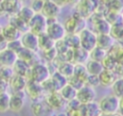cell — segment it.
Segmentation results:
<instances>
[{"label": "cell", "mask_w": 123, "mask_h": 116, "mask_svg": "<svg viewBox=\"0 0 123 116\" xmlns=\"http://www.w3.org/2000/svg\"><path fill=\"white\" fill-rule=\"evenodd\" d=\"M21 3H23V2H26V1H28V0H19Z\"/></svg>", "instance_id": "obj_53"}, {"label": "cell", "mask_w": 123, "mask_h": 116, "mask_svg": "<svg viewBox=\"0 0 123 116\" xmlns=\"http://www.w3.org/2000/svg\"><path fill=\"white\" fill-rule=\"evenodd\" d=\"M84 106V116H100L101 110L98 105V103L92 102L87 104H83Z\"/></svg>", "instance_id": "obj_31"}, {"label": "cell", "mask_w": 123, "mask_h": 116, "mask_svg": "<svg viewBox=\"0 0 123 116\" xmlns=\"http://www.w3.org/2000/svg\"><path fill=\"white\" fill-rule=\"evenodd\" d=\"M7 48L10 49V50H12V52L16 53V55H17V53H18L23 47H22V44H21V42H20V39H16V40H12V41L8 42Z\"/></svg>", "instance_id": "obj_42"}, {"label": "cell", "mask_w": 123, "mask_h": 116, "mask_svg": "<svg viewBox=\"0 0 123 116\" xmlns=\"http://www.w3.org/2000/svg\"><path fill=\"white\" fill-rule=\"evenodd\" d=\"M25 93L27 95V97H29L32 102L34 101H37V100H41L43 99V96L45 95V92L43 90L42 84L33 81H29L27 82V85L25 87Z\"/></svg>", "instance_id": "obj_9"}, {"label": "cell", "mask_w": 123, "mask_h": 116, "mask_svg": "<svg viewBox=\"0 0 123 116\" xmlns=\"http://www.w3.org/2000/svg\"><path fill=\"white\" fill-rule=\"evenodd\" d=\"M21 32L18 31L15 27H13L12 25L11 24H7L5 26L2 27V36L8 41H12V40H16V39H19L20 36H21Z\"/></svg>", "instance_id": "obj_20"}, {"label": "cell", "mask_w": 123, "mask_h": 116, "mask_svg": "<svg viewBox=\"0 0 123 116\" xmlns=\"http://www.w3.org/2000/svg\"><path fill=\"white\" fill-rule=\"evenodd\" d=\"M68 83L70 84V85H72L75 89H79V88H81L83 85H85L86 83H85V81L81 79V78H79V77H77V76H75V75H73L72 77H70L69 79H68Z\"/></svg>", "instance_id": "obj_40"}, {"label": "cell", "mask_w": 123, "mask_h": 116, "mask_svg": "<svg viewBox=\"0 0 123 116\" xmlns=\"http://www.w3.org/2000/svg\"><path fill=\"white\" fill-rule=\"evenodd\" d=\"M2 34V26H0V35Z\"/></svg>", "instance_id": "obj_52"}, {"label": "cell", "mask_w": 123, "mask_h": 116, "mask_svg": "<svg viewBox=\"0 0 123 116\" xmlns=\"http://www.w3.org/2000/svg\"><path fill=\"white\" fill-rule=\"evenodd\" d=\"M110 35L115 41H117L123 35V21L112 24L111 27Z\"/></svg>", "instance_id": "obj_34"}, {"label": "cell", "mask_w": 123, "mask_h": 116, "mask_svg": "<svg viewBox=\"0 0 123 116\" xmlns=\"http://www.w3.org/2000/svg\"><path fill=\"white\" fill-rule=\"evenodd\" d=\"M84 65L87 75H91V76H99L100 73L104 70V66L102 62L92 59H88Z\"/></svg>", "instance_id": "obj_23"}, {"label": "cell", "mask_w": 123, "mask_h": 116, "mask_svg": "<svg viewBox=\"0 0 123 116\" xmlns=\"http://www.w3.org/2000/svg\"><path fill=\"white\" fill-rule=\"evenodd\" d=\"M22 4L19 0H2L1 9L4 14L14 15L17 13L19 9L21 8Z\"/></svg>", "instance_id": "obj_15"}, {"label": "cell", "mask_w": 123, "mask_h": 116, "mask_svg": "<svg viewBox=\"0 0 123 116\" xmlns=\"http://www.w3.org/2000/svg\"><path fill=\"white\" fill-rule=\"evenodd\" d=\"M98 78H99V82H100L101 86H103V87H111L112 85V83L115 81V80L118 78V76L115 74L114 71L104 69L100 73Z\"/></svg>", "instance_id": "obj_17"}, {"label": "cell", "mask_w": 123, "mask_h": 116, "mask_svg": "<svg viewBox=\"0 0 123 116\" xmlns=\"http://www.w3.org/2000/svg\"><path fill=\"white\" fill-rule=\"evenodd\" d=\"M14 75L12 67L9 66H0V80H3L5 81H10L12 77Z\"/></svg>", "instance_id": "obj_38"}, {"label": "cell", "mask_w": 123, "mask_h": 116, "mask_svg": "<svg viewBox=\"0 0 123 116\" xmlns=\"http://www.w3.org/2000/svg\"><path fill=\"white\" fill-rule=\"evenodd\" d=\"M111 93L118 99L123 98V78H117L111 86Z\"/></svg>", "instance_id": "obj_35"}, {"label": "cell", "mask_w": 123, "mask_h": 116, "mask_svg": "<svg viewBox=\"0 0 123 116\" xmlns=\"http://www.w3.org/2000/svg\"><path fill=\"white\" fill-rule=\"evenodd\" d=\"M116 42H117L118 44H120L121 46H123V35H122V36H121V37H120Z\"/></svg>", "instance_id": "obj_49"}, {"label": "cell", "mask_w": 123, "mask_h": 116, "mask_svg": "<svg viewBox=\"0 0 123 116\" xmlns=\"http://www.w3.org/2000/svg\"><path fill=\"white\" fill-rule=\"evenodd\" d=\"M35 12L34 11L30 8V6H25V5H22L21 8L19 9V11L17 12V13L15 14L17 17H19L23 22H25L27 25L28 23L30 22V20L32 19V17L34 16Z\"/></svg>", "instance_id": "obj_30"}, {"label": "cell", "mask_w": 123, "mask_h": 116, "mask_svg": "<svg viewBox=\"0 0 123 116\" xmlns=\"http://www.w3.org/2000/svg\"><path fill=\"white\" fill-rule=\"evenodd\" d=\"M30 69H31V65H29L27 62H25L24 60H21L19 58L16 59V61L14 62V64L12 65V70L14 75H18V76H22L28 79L29 73H30Z\"/></svg>", "instance_id": "obj_21"}, {"label": "cell", "mask_w": 123, "mask_h": 116, "mask_svg": "<svg viewBox=\"0 0 123 116\" xmlns=\"http://www.w3.org/2000/svg\"><path fill=\"white\" fill-rule=\"evenodd\" d=\"M102 64L104 66V69H108V70H111V71H114L115 68H116V66L118 65L117 61L113 58H111V56H109L108 54L105 57V58L102 60Z\"/></svg>", "instance_id": "obj_39"}, {"label": "cell", "mask_w": 123, "mask_h": 116, "mask_svg": "<svg viewBox=\"0 0 123 116\" xmlns=\"http://www.w3.org/2000/svg\"><path fill=\"white\" fill-rule=\"evenodd\" d=\"M95 99H96V90L95 88L89 85L85 84L77 90L76 100L81 104H87L92 102H95Z\"/></svg>", "instance_id": "obj_7"}, {"label": "cell", "mask_w": 123, "mask_h": 116, "mask_svg": "<svg viewBox=\"0 0 123 116\" xmlns=\"http://www.w3.org/2000/svg\"><path fill=\"white\" fill-rule=\"evenodd\" d=\"M65 44L67 45L68 48L70 49H76L80 46V39L78 34H66L65 37L63 38Z\"/></svg>", "instance_id": "obj_32"}, {"label": "cell", "mask_w": 123, "mask_h": 116, "mask_svg": "<svg viewBox=\"0 0 123 116\" xmlns=\"http://www.w3.org/2000/svg\"><path fill=\"white\" fill-rule=\"evenodd\" d=\"M16 59H17V55L12 50L6 48L0 51V66L12 67Z\"/></svg>", "instance_id": "obj_18"}, {"label": "cell", "mask_w": 123, "mask_h": 116, "mask_svg": "<svg viewBox=\"0 0 123 116\" xmlns=\"http://www.w3.org/2000/svg\"><path fill=\"white\" fill-rule=\"evenodd\" d=\"M115 40L111 37L110 34H101L97 35V41H96V46L107 51L114 44Z\"/></svg>", "instance_id": "obj_22"}, {"label": "cell", "mask_w": 123, "mask_h": 116, "mask_svg": "<svg viewBox=\"0 0 123 116\" xmlns=\"http://www.w3.org/2000/svg\"><path fill=\"white\" fill-rule=\"evenodd\" d=\"M92 26L93 29H91L96 35H101V34H110L111 27V25L110 22L103 16H98L96 19L92 20Z\"/></svg>", "instance_id": "obj_13"}, {"label": "cell", "mask_w": 123, "mask_h": 116, "mask_svg": "<svg viewBox=\"0 0 123 116\" xmlns=\"http://www.w3.org/2000/svg\"><path fill=\"white\" fill-rule=\"evenodd\" d=\"M88 54H89V59L102 62V60L107 56V51H105V50H103V49H101V48L96 46L92 50H90L88 52Z\"/></svg>", "instance_id": "obj_33"}, {"label": "cell", "mask_w": 123, "mask_h": 116, "mask_svg": "<svg viewBox=\"0 0 123 116\" xmlns=\"http://www.w3.org/2000/svg\"><path fill=\"white\" fill-rule=\"evenodd\" d=\"M27 82H28L27 78L18 75H13L9 81V88L12 90V92L24 91Z\"/></svg>", "instance_id": "obj_19"}, {"label": "cell", "mask_w": 123, "mask_h": 116, "mask_svg": "<svg viewBox=\"0 0 123 116\" xmlns=\"http://www.w3.org/2000/svg\"><path fill=\"white\" fill-rule=\"evenodd\" d=\"M89 59L88 51L85 50L82 47H78L73 50V59L74 64H85Z\"/></svg>", "instance_id": "obj_25"}, {"label": "cell", "mask_w": 123, "mask_h": 116, "mask_svg": "<svg viewBox=\"0 0 123 116\" xmlns=\"http://www.w3.org/2000/svg\"><path fill=\"white\" fill-rule=\"evenodd\" d=\"M118 113L123 115V98L119 99V106H118Z\"/></svg>", "instance_id": "obj_48"}, {"label": "cell", "mask_w": 123, "mask_h": 116, "mask_svg": "<svg viewBox=\"0 0 123 116\" xmlns=\"http://www.w3.org/2000/svg\"><path fill=\"white\" fill-rule=\"evenodd\" d=\"M114 72L118 76V78H123V64H119L118 63V65L116 66Z\"/></svg>", "instance_id": "obj_45"}, {"label": "cell", "mask_w": 123, "mask_h": 116, "mask_svg": "<svg viewBox=\"0 0 123 116\" xmlns=\"http://www.w3.org/2000/svg\"><path fill=\"white\" fill-rule=\"evenodd\" d=\"M79 39H80V46L84 48L86 51L92 50L94 47H96V41H97V35L89 28H85L81 32L78 33Z\"/></svg>", "instance_id": "obj_5"}, {"label": "cell", "mask_w": 123, "mask_h": 116, "mask_svg": "<svg viewBox=\"0 0 123 116\" xmlns=\"http://www.w3.org/2000/svg\"><path fill=\"white\" fill-rule=\"evenodd\" d=\"M74 69L75 64L70 61H60L56 67V71H58L67 79L74 75Z\"/></svg>", "instance_id": "obj_24"}, {"label": "cell", "mask_w": 123, "mask_h": 116, "mask_svg": "<svg viewBox=\"0 0 123 116\" xmlns=\"http://www.w3.org/2000/svg\"><path fill=\"white\" fill-rule=\"evenodd\" d=\"M61 96L62 97V99L65 102H70L72 100L76 99V94H77V89H75L72 85H70L68 82L67 84H65L60 91Z\"/></svg>", "instance_id": "obj_29"}, {"label": "cell", "mask_w": 123, "mask_h": 116, "mask_svg": "<svg viewBox=\"0 0 123 116\" xmlns=\"http://www.w3.org/2000/svg\"><path fill=\"white\" fill-rule=\"evenodd\" d=\"M115 114H105V113H101L100 116H114Z\"/></svg>", "instance_id": "obj_50"}, {"label": "cell", "mask_w": 123, "mask_h": 116, "mask_svg": "<svg viewBox=\"0 0 123 116\" xmlns=\"http://www.w3.org/2000/svg\"><path fill=\"white\" fill-rule=\"evenodd\" d=\"M10 111L13 113L20 112L26 103L27 95L25 91H16L10 93Z\"/></svg>", "instance_id": "obj_8"}, {"label": "cell", "mask_w": 123, "mask_h": 116, "mask_svg": "<svg viewBox=\"0 0 123 116\" xmlns=\"http://www.w3.org/2000/svg\"><path fill=\"white\" fill-rule=\"evenodd\" d=\"M8 89H9V82L0 80V94L8 92Z\"/></svg>", "instance_id": "obj_44"}, {"label": "cell", "mask_w": 123, "mask_h": 116, "mask_svg": "<svg viewBox=\"0 0 123 116\" xmlns=\"http://www.w3.org/2000/svg\"><path fill=\"white\" fill-rule=\"evenodd\" d=\"M62 8L58 6L56 3H54L51 0H44V4L41 10V12L47 19L49 18H58V16L61 13Z\"/></svg>", "instance_id": "obj_12"}, {"label": "cell", "mask_w": 123, "mask_h": 116, "mask_svg": "<svg viewBox=\"0 0 123 116\" xmlns=\"http://www.w3.org/2000/svg\"><path fill=\"white\" fill-rule=\"evenodd\" d=\"M86 85H89L93 88L97 87L100 85V82H99V78L98 76H91V75H87L86 77Z\"/></svg>", "instance_id": "obj_43"}, {"label": "cell", "mask_w": 123, "mask_h": 116, "mask_svg": "<svg viewBox=\"0 0 123 116\" xmlns=\"http://www.w3.org/2000/svg\"><path fill=\"white\" fill-rule=\"evenodd\" d=\"M17 58H19L21 60H24L25 62H27L31 66L40 61L37 52H34V51L28 50V49H25V48H22L17 53Z\"/></svg>", "instance_id": "obj_14"}, {"label": "cell", "mask_w": 123, "mask_h": 116, "mask_svg": "<svg viewBox=\"0 0 123 116\" xmlns=\"http://www.w3.org/2000/svg\"><path fill=\"white\" fill-rule=\"evenodd\" d=\"M51 1H53L54 3H56L58 6H60L61 8L62 7H64L66 4H68V2H69V0H51Z\"/></svg>", "instance_id": "obj_47"}, {"label": "cell", "mask_w": 123, "mask_h": 116, "mask_svg": "<svg viewBox=\"0 0 123 116\" xmlns=\"http://www.w3.org/2000/svg\"><path fill=\"white\" fill-rule=\"evenodd\" d=\"M122 21H123V13H122Z\"/></svg>", "instance_id": "obj_54"}, {"label": "cell", "mask_w": 123, "mask_h": 116, "mask_svg": "<svg viewBox=\"0 0 123 116\" xmlns=\"http://www.w3.org/2000/svg\"><path fill=\"white\" fill-rule=\"evenodd\" d=\"M20 42L22 47L34 52H38V37L36 34L30 32L29 30L22 33L20 36Z\"/></svg>", "instance_id": "obj_10"}, {"label": "cell", "mask_w": 123, "mask_h": 116, "mask_svg": "<svg viewBox=\"0 0 123 116\" xmlns=\"http://www.w3.org/2000/svg\"><path fill=\"white\" fill-rule=\"evenodd\" d=\"M45 33L55 42L62 40L67 34L63 26V23H61L60 21H58V18L47 19V27H46Z\"/></svg>", "instance_id": "obj_2"}, {"label": "cell", "mask_w": 123, "mask_h": 116, "mask_svg": "<svg viewBox=\"0 0 123 116\" xmlns=\"http://www.w3.org/2000/svg\"><path fill=\"white\" fill-rule=\"evenodd\" d=\"M47 27V18L42 13H35L28 23V30L37 35L45 33Z\"/></svg>", "instance_id": "obj_6"}, {"label": "cell", "mask_w": 123, "mask_h": 116, "mask_svg": "<svg viewBox=\"0 0 123 116\" xmlns=\"http://www.w3.org/2000/svg\"><path fill=\"white\" fill-rule=\"evenodd\" d=\"M50 80L54 84V87L56 89V91H60L65 84H67L68 82V79L65 78L64 76H62L61 73H59L58 71H54L51 73L50 76Z\"/></svg>", "instance_id": "obj_27"}, {"label": "cell", "mask_w": 123, "mask_h": 116, "mask_svg": "<svg viewBox=\"0 0 123 116\" xmlns=\"http://www.w3.org/2000/svg\"><path fill=\"white\" fill-rule=\"evenodd\" d=\"M7 45H8V41L2 36V35H0V51L6 49Z\"/></svg>", "instance_id": "obj_46"}, {"label": "cell", "mask_w": 123, "mask_h": 116, "mask_svg": "<svg viewBox=\"0 0 123 116\" xmlns=\"http://www.w3.org/2000/svg\"><path fill=\"white\" fill-rule=\"evenodd\" d=\"M43 4H44V0H31L29 6L34 11L35 13H39L41 12Z\"/></svg>", "instance_id": "obj_41"}, {"label": "cell", "mask_w": 123, "mask_h": 116, "mask_svg": "<svg viewBox=\"0 0 123 116\" xmlns=\"http://www.w3.org/2000/svg\"><path fill=\"white\" fill-rule=\"evenodd\" d=\"M37 37H38V50L40 52H43V51H46V50H49L55 47L56 42L50 36H48L46 33L38 35Z\"/></svg>", "instance_id": "obj_26"}, {"label": "cell", "mask_w": 123, "mask_h": 116, "mask_svg": "<svg viewBox=\"0 0 123 116\" xmlns=\"http://www.w3.org/2000/svg\"><path fill=\"white\" fill-rule=\"evenodd\" d=\"M10 93L0 94V113H5L10 110Z\"/></svg>", "instance_id": "obj_37"}, {"label": "cell", "mask_w": 123, "mask_h": 116, "mask_svg": "<svg viewBox=\"0 0 123 116\" xmlns=\"http://www.w3.org/2000/svg\"><path fill=\"white\" fill-rule=\"evenodd\" d=\"M31 111L34 116H48L52 111L51 107L48 105L45 100H37L32 102Z\"/></svg>", "instance_id": "obj_11"}, {"label": "cell", "mask_w": 123, "mask_h": 116, "mask_svg": "<svg viewBox=\"0 0 123 116\" xmlns=\"http://www.w3.org/2000/svg\"><path fill=\"white\" fill-rule=\"evenodd\" d=\"M9 24L12 25L13 27H15L18 31H20L21 33H24L26 31H28V25L23 22L19 17H17L15 14L14 15H11V18H10V22Z\"/></svg>", "instance_id": "obj_36"}, {"label": "cell", "mask_w": 123, "mask_h": 116, "mask_svg": "<svg viewBox=\"0 0 123 116\" xmlns=\"http://www.w3.org/2000/svg\"><path fill=\"white\" fill-rule=\"evenodd\" d=\"M51 73L52 72L50 71L48 64L42 61H39L31 66L28 80L38 82V83H42L50 78Z\"/></svg>", "instance_id": "obj_1"}, {"label": "cell", "mask_w": 123, "mask_h": 116, "mask_svg": "<svg viewBox=\"0 0 123 116\" xmlns=\"http://www.w3.org/2000/svg\"><path fill=\"white\" fill-rule=\"evenodd\" d=\"M44 100L46 101V103L48 104V105L51 107L52 110L61 108V107L64 104V103H66V102L62 99V97L61 96V94H60L59 91L46 94V97H45Z\"/></svg>", "instance_id": "obj_16"}, {"label": "cell", "mask_w": 123, "mask_h": 116, "mask_svg": "<svg viewBox=\"0 0 123 116\" xmlns=\"http://www.w3.org/2000/svg\"><path fill=\"white\" fill-rule=\"evenodd\" d=\"M63 26L67 34H78L86 28V19L78 12H75L65 20Z\"/></svg>", "instance_id": "obj_4"}, {"label": "cell", "mask_w": 123, "mask_h": 116, "mask_svg": "<svg viewBox=\"0 0 123 116\" xmlns=\"http://www.w3.org/2000/svg\"><path fill=\"white\" fill-rule=\"evenodd\" d=\"M107 54L109 56H111V58H113L117 61V63L123 64V46H121L120 44H118L116 41L108 50Z\"/></svg>", "instance_id": "obj_28"}, {"label": "cell", "mask_w": 123, "mask_h": 116, "mask_svg": "<svg viewBox=\"0 0 123 116\" xmlns=\"http://www.w3.org/2000/svg\"><path fill=\"white\" fill-rule=\"evenodd\" d=\"M98 105L100 107L101 113L105 114H116L118 113L119 106V99L111 94H108L103 96L98 102Z\"/></svg>", "instance_id": "obj_3"}, {"label": "cell", "mask_w": 123, "mask_h": 116, "mask_svg": "<svg viewBox=\"0 0 123 116\" xmlns=\"http://www.w3.org/2000/svg\"><path fill=\"white\" fill-rule=\"evenodd\" d=\"M114 116H123V115H121V114H119V113H116Z\"/></svg>", "instance_id": "obj_51"}]
</instances>
